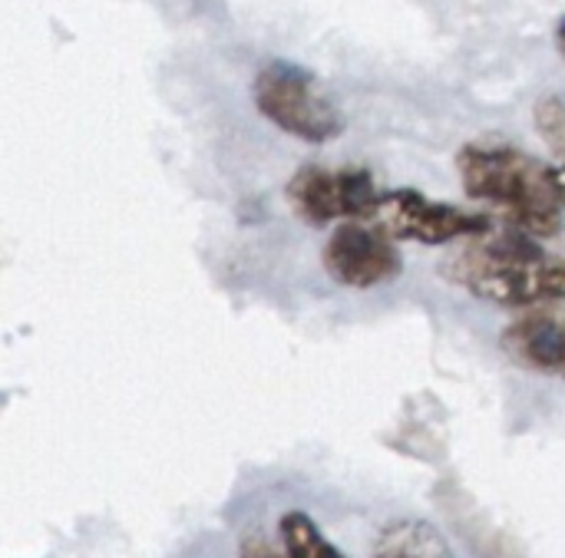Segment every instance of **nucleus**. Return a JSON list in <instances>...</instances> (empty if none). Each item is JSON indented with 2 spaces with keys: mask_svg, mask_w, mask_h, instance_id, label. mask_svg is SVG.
<instances>
[{
  "mask_svg": "<svg viewBox=\"0 0 565 558\" xmlns=\"http://www.w3.org/2000/svg\"><path fill=\"white\" fill-rule=\"evenodd\" d=\"M440 271L450 285L497 308L565 304V255L510 225H493L487 235L463 242Z\"/></svg>",
  "mask_w": 565,
  "mask_h": 558,
  "instance_id": "obj_1",
  "label": "nucleus"
},
{
  "mask_svg": "<svg viewBox=\"0 0 565 558\" xmlns=\"http://www.w3.org/2000/svg\"><path fill=\"white\" fill-rule=\"evenodd\" d=\"M457 175L463 192L503 225L540 242L563 232L565 208L556 172L526 149L510 142H467L457 152Z\"/></svg>",
  "mask_w": 565,
  "mask_h": 558,
  "instance_id": "obj_2",
  "label": "nucleus"
},
{
  "mask_svg": "<svg viewBox=\"0 0 565 558\" xmlns=\"http://www.w3.org/2000/svg\"><path fill=\"white\" fill-rule=\"evenodd\" d=\"M252 96H255L258 112L271 126H278L281 132L301 142L324 146L344 132V116L338 103L321 89L318 76L298 63L275 60L262 66L255 76Z\"/></svg>",
  "mask_w": 565,
  "mask_h": 558,
  "instance_id": "obj_3",
  "label": "nucleus"
},
{
  "mask_svg": "<svg viewBox=\"0 0 565 558\" xmlns=\"http://www.w3.org/2000/svg\"><path fill=\"white\" fill-rule=\"evenodd\" d=\"M381 192L384 189L377 185L374 172L358 165H344V169L301 165L285 189L291 212L315 228H328L341 222H371Z\"/></svg>",
  "mask_w": 565,
  "mask_h": 558,
  "instance_id": "obj_4",
  "label": "nucleus"
},
{
  "mask_svg": "<svg viewBox=\"0 0 565 558\" xmlns=\"http://www.w3.org/2000/svg\"><path fill=\"white\" fill-rule=\"evenodd\" d=\"M381 232H387L394 242H414V245H463L470 238H480L493 228V218L487 212H470L454 202H437L424 195L420 189H391L381 192V202L371 218Z\"/></svg>",
  "mask_w": 565,
  "mask_h": 558,
  "instance_id": "obj_5",
  "label": "nucleus"
},
{
  "mask_svg": "<svg viewBox=\"0 0 565 558\" xmlns=\"http://www.w3.org/2000/svg\"><path fill=\"white\" fill-rule=\"evenodd\" d=\"M321 268L338 288L371 291L401 278L404 255L374 222H341L321 248Z\"/></svg>",
  "mask_w": 565,
  "mask_h": 558,
  "instance_id": "obj_6",
  "label": "nucleus"
},
{
  "mask_svg": "<svg viewBox=\"0 0 565 558\" xmlns=\"http://www.w3.org/2000/svg\"><path fill=\"white\" fill-rule=\"evenodd\" d=\"M500 344L516 367L565 380V314L553 304L523 311L507 324Z\"/></svg>",
  "mask_w": 565,
  "mask_h": 558,
  "instance_id": "obj_7",
  "label": "nucleus"
},
{
  "mask_svg": "<svg viewBox=\"0 0 565 558\" xmlns=\"http://www.w3.org/2000/svg\"><path fill=\"white\" fill-rule=\"evenodd\" d=\"M371 558H457L447 536L427 519H394L387 523L374 546Z\"/></svg>",
  "mask_w": 565,
  "mask_h": 558,
  "instance_id": "obj_8",
  "label": "nucleus"
},
{
  "mask_svg": "<svg viewBox=\"0 0 565 558\" xmlns=\"http://www.w3.org/2000/svg\"><path fill=\"white\" fill-rule=\"evenodd\" d=\"M533 119H536V129L543 136V142L559 155V162H565V99L550 93L536 103L533 109Z\"/></svg>",
  "mask_w": 565,
  "mask_h": 558,
  "instance_id": "obj_9",
  "label": "nucleus"
},
{
  "mask_svg": "<svg viewBox=\"0 0 565 558\" xmlns=\"http://www.w3.org/2000/svg\"><path fill=\"white\" fill-rule=\"evenodd\" d=\"M553 172H556V189H559V198H563V208H565V162L553 165Z\"/></svg>",
  "mask_w": 565,
  "mask_h": 558,
  "instance_id": "obj_10",
  "label": "nucleus"
},
{
  "mask_svg": "<svg viewBox=\"0 0 565 558\" xmlns=\"http://www.w3.org/2000/svg\"><path fill=\"white\" fill-rule=\"evenodd\" d=\"M556 46H559V53H563L565 60V17L556 23Z\"/></svg>",
  "mask_w": 565,
  "mask_h": 558,
  "instance_id": "obj_11",
  "label": "nucleus"
},
{
  "mask_svg": "<svg viewBox=\"0 0 565 558\" xmlns=\"http://www.w3.org/2000/svg\"><path fill=\"white\" fill-rule=\"evenodd\" d=\"M559 235H565V222H563V232H559Z\"/></svg>",
  "mask_w": 565,
  "mask_h": 558,
  "instance_id": "obj_12",
  "label": "nucleus"
}]
</instances>
